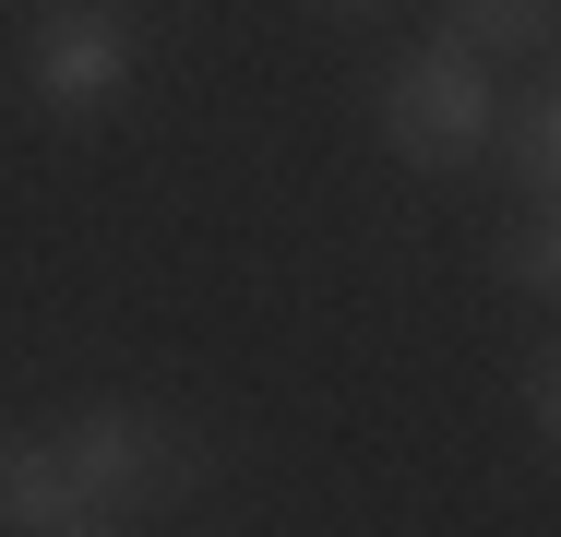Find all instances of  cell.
Returning a JSON list of instances; mask_svg holds the SVG:
<instances>
[{
	"label": "cell",
	"mask_w": 561,
	"mask_h": 537,
	"mask_svg": "<svg viewBox=\"0 0 561 537\" xmlns=\"http://www.w3.org/2000/svg\"><path fill=\"white\" fill-rule=\"evenodd\" d=\"M370 119H382V144L407 156V168H466V156H490V132H502V84H490V60L478 48H407V60H382L370 72Z\"/></svg>",
	"instance_id": "1"
},
{
	"label": "cell",
	"mask_w": 561,
	"mask_h": 537,
	"mask_svg": "<svg viewBox=\"0 0 561 537\" xmlns=\"http://www.w3.org/2000/svg\"><path fill=\"white\" fill-rule=\"evenodd\" d=\"M72 478H84V514H168L192 478H204V430H180L168 407H84L60 430Z\"/></svg>",
	"instance_id": "2"
},
{
	"label": "cell",
	"mask_w": 561,
	"mask_h": 537,
	"mask_svg": "<svg viewBox=\"0 0 561 537\" xmlns=\"http://www.w3.org/2000/svg\"><path fill=\"white\" fill-rule=\"evenodd\" d=\"M24 96L48 107L60 132L108 119L131 96V24L96 0H36V36H24Z\"/></svg>",
	"instance_id": "3"
},
{
	"label": "cell",
	"mask_w": 561,
	"mask_h": 537,
	"mask_svg": "<svg viewBox=\"0 0 561 537\" xmlns=\"http://www.w3.org/2000/svg\"><path fill=\"white\" fill-rule=\"evenodd\" d=\"M84 514V478H72V454H60V430L48 442H0V526L12 537H48Z\"/></svg>",
	"instance_id": "4"
},
{
	"label": "cell",
	"mask_w": 561,
	"mask_h": 537,
	"mask_svg": "<svg viewBox=\"0 0 561 537\" xmlns=\"http://www.w3.org/2000/svg\"><path fill=\"white\" fill-rule=\"evenodd\" d=\"M443 36L478 60H550L561 48V0H443Z\"/></svg>",
	"instance_id": "5"
},
{
	"label": "cell",
	"mask_w": 561,
	"mask_h": 537,
	"mask_svg": "<svg viewBox=\"0 0 561 537\" xmlns=\"http://www.w3.org/2000/svg\"><path fill=\"white\" fill-rule=\"evenodd\" d=\"M502 156H514V180H526V204H561V72L538 84V96L514 107L502 132H490Z\"/></svg>",
	"instance_id": "6"
},
{
	"label": "cell",
	"mask_w": 561,
	"mask_h": 537,
	"mask_svg": "<svg viewBox=\"0 0 561 537\" xmlns=\"http://www.w3.org/2000/svg\"><path fill=\"white\" fill-rule=\"evenodd\" d=\"M502 287H526V299H561V204H526L514 227H502Z\"/></svg>",
	"instance_id": "7"
},
{
	"label": "cell",
	"mask_w": 561,
	"mask_h": 537,
	"mask_svg": "<svg viewBox=\"0 0 561 537\" xmlns=\"http://www.w3.org/2000/svg\"><path fill=\"white\" fill-rule=\"evenodd\" d=\"M526 419H538V442L561 454V346L538 358V370H526Z\"/></svg>",
	"instance_id": "8"
},
{
	"label": "cell",
	"mask_w": 561,
	"mask_h": 537,
	"mask_svg": "<svg viewBox=\"0 0 561 537\" xmlns=\"http://www.w3.org/2000/svg\"><path fill=\"white\" fill-rule=\"evenodd\" d=\"M48 537H119V526H108V514H72V526H48Z\"/></svg>",
	"instance_id": "9"
},
{
	"label": "cell",
	"mask_w": 561,
	"mask_h": 537,
	"mask_svg": "<svg viewBox=\"0 0 561 537\" xmlns=\"http://www.w3.org/2000/svg\"><path fill=\"white\" fill-rule=\"evenodd\" d=\"M346 12H358V0H346Z\"/></svg>",
	"instance_id": "10"
}]
</instances>
